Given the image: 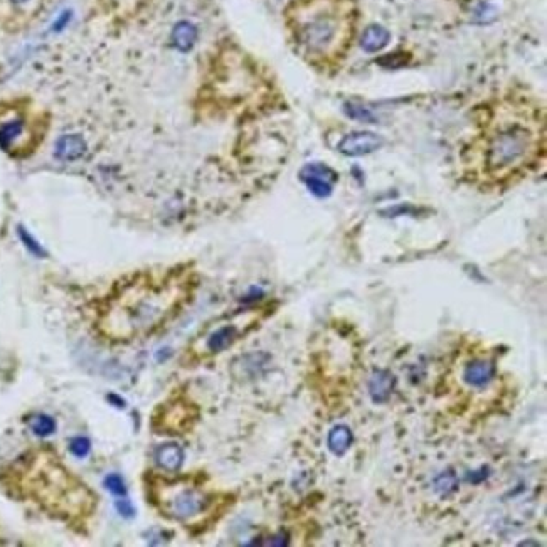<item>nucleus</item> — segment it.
Instances as JSON below:
<instances>
[{"label": "nucleus", "instance_id": "6", "mask_svg": "<svg viewBox=\"0 0 547 547\" xmlns=\"http://www.w3.org/2000/svg\"><path fill=\"white\" fill-rule=\"evenodd\" d=\"M382 138L373 132H357L347 135L338 144V152L347 157H362L381 149Z\"/></svg>", "mask_w": 547, "mask_h": 547}, {"label": "nucleus", "instance_id": "13", "mask_svg": "<svg viewBox=\"0 0 547 547\" xmlns=\"http://www.w3.org/2000/svg\"><path fill=\"white\" fill-rule=\"evenodd\" d=\"M195 40H197V27L194 24L182 20V22L175 24L172 31V44L175 49H179L181 52H187L194 47Z\"/></svg>", "mask_w": 547, "mask_h": 547}, {"label": "nucleus", "instance_id": "24", "mask_svg": "<svg viewBox=\"0 0 547 547\" xmlns=\"http://www.w3.org/2000/svg\"><path fill=\"white\" fill-rule=\"evenodd\" d=\"M12 3H17V6H22V3H27L29 0H10Z\"/></svg>", "mask_w": 547, "mask_h": 547}, {"label": "nucleus", "instance_id": "11", "mask_svg": "<svg viewBox=\"0 0 547 547\" xmlns=\"http://www.w3.org/2000/svg\"><path fill=\"white\" fill-rule=\"evenodd\" d=\"M238 337H239V330L236 325L219 327L218 330H214V332L207 337V342H206L207 350H211V352L214 354L223 352V350L230 349V347L238 340Z\"/></svg>", "mask_w": 547, "mask_h": 547}, {"label": "nucleus", "instance_id": "18", "mask_svg": "<svg viewBox=\"0 0 547 547\" xmlns=\"http://www.w3.org/2000/svg\"><path fill=\"white\" fill-rule=\"evenodd\" d=\"M17 234H19V239L22 241V244H24V246H26V250L29 251L31 255L38 256V258H46V256H47L46 250H44V248L40 246V244L38 243V239H36L34 236H32L31 232L26 230V227L19 226L17 227Z\"/></svg>", "mask_w": 547, "mask_h": 547}, {"label": "nucleus", "instance_id": "17", "mask_svg": "<svg viewBox=\"0 0 547 547\" xmlns=\"http://www.w3.org/2000/svg\"><path fill=\"white\" fill-rule=\"evenodd\" d=\"M31 430L36 436H40V438L51 436L52 433L56 431L54 418H51V416H47V414L36 416V418L31 421Z\"/></svg>", "mask_w": 547, "mask_h": 547}, {"label": "nucleus", "instance_id": "14", "mask_svg": "<svg viewBox=\"0 0 547 547\" xmlns=\"http://www.w3.org/2000/svg\"><path fill=\"white\" fill-rule=\"evenodd\" d=\"M391 34L382 26H369L362 34L361 44L367 52H377L387 46Z\"/></svg>", "mask_w": 547, "mask_h": 547}, {"label": "nucleus", "instance_id": "16", "mask_svg": "<svg viewBox=\"0 0 547 547\" xmlns=\"http://www.w3.org/2000/svg\"><path fill=\"white\" fill-rule=\"evenodd\" d=\"M433 490L438 497L447 499L458 490V477L453 470H444L433 480Z\"/></svg>", "mask_w": 547, "mask_h": 547}, {"label": "nucleus", "instance_id": "22", "mask_svg": "<svg viewBox=\"0 0 547 547\" xmlns=\"http://www.w3.org/2000/svg\"><path fill=\"white\" fill-rule=\"evenodd\" d=\"M490 475V472H488V468H480V470H475V472H472V473H468V477H467V480L468 481H472V484H480V481H484V480H487V477Z\"/></svg>", "mask_w": 547, "mask_h": 547}, {"label": "nucleus", "instance_id": "4", "mask_svg": "<svg viewBox=\"0 0 547 547\" xmlns=\"http://www.w3.org/2000/svg\"><path fill=\"white\" fill-rule=\"evenodd\" d=\"M163 509L169 516L179 520H187L201 514L207 507L206 493L194 487H179L170 490V495L162 499Z\"/></svg>", "mask_w": 547, "mask_h": 547}, {"label": "nucleus", "instance_id": "10", "mask_svg": "<svg viewBox=\"0 0 547 547\" xmlns=\"http://www.w3.org/2000/svg\"><path fill=\"white\" fill-rule=\"evenodd\" d=\"M495 375V366L493 362L479 359L467 364L463 370V381L472 387H484L487 386Z\"/></svg>", "mask_w": 547, "mask_h": 547}, {"label": "nucleus", "instance_id": "3", "mask_svg": "<svg viewBox=\"0 0 547 547\" xmlns=\"http://www.w3.org/2000/svg\"><path fill=\"white\" fill-rule=\"evenodd\" d=\"M165 298V290L157 292L149 283L133 285L120 293L115 304L106 310L101 325L113 338H133L147 334L167 312L169 304Z\"/></svg>", "mask_w": 547, "mask_h": 547}, {"label": "nucleus", "instance_id": "19", "mask_svg": "<svg viewBox=\"0 0 547 547\" xmlns=\"http://www.w3.org/2000/svg\"><path fill=\"white\" fill-rule=\"evenodd\" d=\"M105 487L108 490L110 493H112L113 497H125L126 495V485L123 479H121L120 475H117V473H112V475H108L105 479Z\"/></svg>", "mask_w": 547, "mask_h": 547}, {"label": "nucleus", "instance_id": "20", "mask_svg": "<svg viewBox=\"0 0 547 547\" xmlns=\"http://www.w3.org/2000/svg\"><path fill=\"white\" fill-rule=\"evenodd\" d=\"M69 450L77 458H84V456H88L89 450H91V442H89L88 438H84V436H80V438H75L71 440V443H69Z\"/></svg>", "mask_w": 547, "mask_h": 547}, {"label": "nucleus", "instance_id": "1", "mask_svg": "<svg viewBox=\"0 0 547 547\" xmlns=\"http://www.w3.org/2000/svg\"><path fill=\"white\" fill-rule=\"evenodd\" d=\"M475 132L463 149L465 165L485 181H507L534 165L544 153L546 120L542 106L524 96L487 103Z\"/></svg>", "mask_w": 547, "mask_h": 547}, {"label": "nucleus", "instance_id": "12", "mask_svg": "<svg viewBox=\"0 0 547 547\" xmlns=\"http://www.w3.org/2000/svg\"><path fill=\"white\" fill-rule=\"evenodd\" d=\"M352 430L347 424H336L329 433V450L336 456H344L352 444Z\"/></svg>", "mask_w": 547, "mask_h": 547}, {"label": "nucleus", "instance_id": "21", "mask_svg": "<svg viewBox=\"0 0 547 547\" xmlns=\"http://www.w3.org/2000/svg\"><path fill=\"white\" fill-rule=\"evenodd\" d=\"M115 507H117V510H118V514H120V516L126 517V518L135 516V509H133V505L130 504V500H126V499H118V500L115 502Z\"/></svg>", "mask_w": 547, "mask_h": 547}, {"label": "nucleus", "instance_id": "23", "mask_svg": "<svg viewBox=\"0 0 547 547\" xmlns=\"http://www.w3.org/2000/svg\"><path fill=\"white\" fill-rule=\"evenodd\" d=\"M69 20H71V12H69V10L63 12V14H61L59 17H58V20H56V22H54V26H52V31L61 32V31L64 29V27L68 26Z\"/></svg>", "mask_w": 547, "mask_h": 547}, {"label": "nucleus", "instance_id": "9", "mask_svg": "<svg viewBox=\"0 0 547 547\" xmlns=\"http://www.w3.org/2000/svg\"><path fill=\"white\" fill-rule=\"evenodd\" d=\"M396 377L391 370L379 369L369 379V394L375 404L386 403L393 394Z\"/></svg>", "mask_w": 547, "mask_h": 547}, {"label": "nucleus", "instance_id": "8", "mask_svg": "<svg viewBox=\"0 0 547 547\" xmlns=\"http://www.w3.org/2000/svg\"><path fill=\"white\" fill-rule=\"evenodd\" d=\"M186 453L183 448L177 443H163L155 450V463L162 470L175 473L182 468Z\"/></svg>", "mask_w": 547, "mask_h": 547}, {"label": "nucleus", "instance_id": "2", "mask_svg": "<svg viewBox=\"0 0 547 547\" xmlns=\"http://www.w3.org/2000/svg\"><path fill=\"white\" fill-rule=\"evenodd\" d=\"M290 27L304 58L334 71L352 44L354 0H298L290 10Z\"/></svg>", "mask_w": 547, "mask_h": 547}, {"label": "nucleus", "instance_id": "5", "mask_svg": "<svg viewBox=\"0 0 547 547\" xmlns=\"http://www.w3.org/2000/svg\"><path fill=\"white\" fill-rule=\"evenodd\" d=\"M300 179L307 186L308 193H312L318 199H327L332 195L338 175L329 165L317 162L305 165L300 172Z\"/></svg>", "mask_w": 547, "mask_h": 547}, {"label": "nucleus", "instance_id": "7", "mask_svg": "<svg viewBox=\"0 0 547 547\" xmlns=\"http://www.w3.org/2000/svg\"><path fill=\"white\" fill-rule=\"evenodd\" d=\"M88 150V144L80 133H66L58 138L54 147V155L59 160L75 162L83 157Z\"/></svg>", "mask_w": 547, "mask_h": 547}, {"label": "nucleus", "instance_id": "15", "mask_svg": "<svg viewBox=\"0 0 547 547\" xmlns=\"http://www.w3.org/2000/svg\"><path fill=\"white\" fill-rule=\"evenodd\" d=\"M24 133V120L22 118H14V120L3 121L0 125V147L9 150L12 145L17 142V138Z\"/></svg>", "mask_w": 547, "mask_h": 547}]
</instances>
